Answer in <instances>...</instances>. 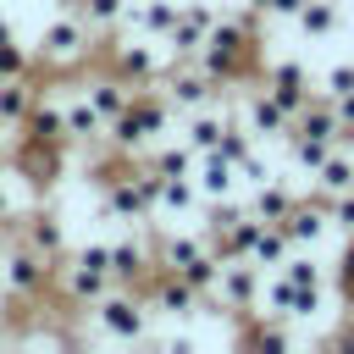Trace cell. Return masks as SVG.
Instances as JSON below:
<instances>
[{
	"label": "cell",
	"mask_w": 354,
	"mask_h": 354,
	"mask_svg": "<svg viewBox=\"0 0 354 354\" xmlns=\"http://www.w3.org/2000/svg\"><path fill=\"white\" fill-rule=\"evenodd\" d=\"M149 315H171V321H188L194 310H199V293L177 277V271H155V282H149Z\"/></svg>",
	"instance_id": "cell-12"
},
{
	"label": "cell",
	"mask_w": 354,
	"mask_h": 354,
	"mask_svg": "<svg viewBox=\"0 0 354 354\" xmlns=\"http://www.w3.org/2000/svg\"><path fill=\"white\" fill-rule=\"evenodd\" d=\"M293 205H299V194H293L288 183H277V177H271V183H260V188H254V199H249V216H260V221H282Z\"/></svg>",
	"instance_id": "cell-28"
},
{
	"label": "cell",
	"mask_w": 354,
	"mask_h": 354,
	"mask_svg": "<svg viewBox=\"0 0 354 354\" xmlns=\"http://www.w3.org/2000/svg\"><path fill=\"white\" fill-rule=\"evenodd\" d=\"M277 271H282L293 288H326V266L315 260V249H293V254H288Z\"/></svg>",
	"instance_id": "cell-29"
},
{
	"label": "cell",
	"mask_w": 354,
	"mask_h": 354,
	"mask_svg": "<svg viewBox=\"0 0 354 354\" xmlns=\"http://www.w3.org/2000/svg\"><path fill=\"white\" fill-rule=\"evenodd\" d=\"M0 166H6V149H0Z\"/></svg>",
	"instance_id": "cell-43"
},
{
	"label": "cell",
	"mask_w": 354,
	"mask_h": 354,
	"mask_svg": "<svg viewBox=\"0 0 354 354\" xmlns=\"http://www.w3.org/2000/svg\"><path fill=\"white\" fill-rule=\"evenodd\" d=\"M166 348H171V354H188V348H194V337H188V332H177V337H166Z\"/></svg>",
	"instance_id": "cell-40"
},
{
	"label": "cell",
	"mask_w": 354,
	"mask_h": 354,
	"mask_svg": "<svg viewBox=\"0 0 354 354\" xmlns=\"http://www.w3.org/2000/svg\"><path fill=\"white\" fill-rule=\"evenodd\" d=\"M243 343H249V348H288V343H293V332L282 326V315H266V310H260V321L243 332Z\"/></svg>",
	"instance_id": "cell-30"
},
{
	"label": "cell",
	"mask_w": 354,
	"mask_h": 354,
	"mask_svg": "<svg viewBox=\"0 0 354 354\" xmlns=\"http://www.w3.org/2000/svg\"><path fill=\"white\" fill-rule=\"evenodd\" d=\"M288 144H293V166L310 171V177H315V166L332 155V144H326V138H310V133H288Z\"/></svg>",
	"instance_id": "cell-32"
},
{
	"label": "cell",
	"mask_w": 354,
	"mask_h": 354,
	"mask_svg": "<svg viewBox=\"0 0 354 354\" xmlns=\"http://www.w3.org/2000/svg\"><path fill=\"white\" fill-rule=\"evenodd\" d=\"M282 227H288V238H293V249H315L326 232H332V216H326V199H299L288 216H282Z\"/></svg>",
	"instance_id": "cell-17"
},
{
	"label": "cell",
	"mask_w": 354,
	"mask_h": 354,
	"mask_svg": "<svg viewBox=\"0 0 354 354\" xmlns=\"http://www.w3.org/2000/svg\"><path fill=\"white\" fill-rule=\"evenodd\" d=\"M238 183H249V188H260V183H271V166L260 160V149H254V155H249V160L238 166Z\"/></svg>",
	"instance_id": "cell-37"
},
{
	"label": "cell",
	"mask_w": 354,
	"mask_h": 354,
	"mask_svg": "<svg viewBox=\"0 0 354 354\" xmlns=\"http://www.w3.org/2000/svg\"><path fill=\"white\" fill-rule=\"evenodd\" d=\"M354 88V61H337V66H326L321 77H315V94H326V100H337V94H348Z\"/></svg>",
	"instance_id": "cell-34"
},
{
	"label": "cell",
	"mask_w": 354,
	"mask_h": 354,
	"mask_svg": "<svg viewBox=\"0 0 354 354\" xmlns=\"http://www.w3.org/2000/svg\"><path fill=\"white\" fill-rule=\"evenodd\" d=\"M249 11H254V17H266V11H271V0H249Z\"/></svg>",
	"instance_id": "cell-42"
},
{
	"label": "cell",
	"mask_w": 354,
	"mask_h": 354,
	"mask_svg": "<svg viewBox=\"0 0 354 354\" xmlns=\"http://www.w3.org/2000/svg\"><path fill=\"white\" fill-rule=\"evenodd\" d=\"M6 39H17V28H11V17H0V44H6Z\"/></svg>",
	"instance_id": "cell-41"
},
{
	"label": "cell",
	"mask_w": 354,
	"mask_h": 354,
	"mask_svg": "<svg viewBox=\"0 0 354 354\" xmlns=\"http://www.w3.org/2000/svg\"><path fill=\"white\" fill-rule=\"evenodd\" d=\"M66 166V144H39V138H22V155H17V171L28 183H55Z\"/></svg>",
	"instance_id": "cell-19"
},
{
	"label": "cell",
	"mask_w": 354,
	"mask_h": 354,
	"mask_svg": "<svg viewBox=\"0 0 354 354\" xmlns=\"http://www.w3.org/2000/svg\"><path fill=\"white\" fill-rule=\"evenodd\" d=\"M88 315L111 343H149V299L138 288H111L100 304H88Z\"/></svg>",
	"instance_id": "cell-4"
},
{
	"label": "cell",
	"mask_w": 354,
	"mask_h": 354,
	"mask_svg": "<svg viewBox=\"0 0 354 354\" xmlns=\"http://www.w3.org/2000/svg\"><path fill=\"white\" fill-rule=\"evenodd\" d=\"M194 188H199V199H227V194H238V166H232L221 149H199V160H194Z\"/></svg>",
	"instance_id": "cell-16"
},
{
	"label": "cell",
	"mask_w": 354,
	"mask_h": 354,
	"mask_svg": "<svg viewBox=\"0 0 354 354\" xmlns=\"http://www.w3.org/2000/svg\"><path fill=\"white\" fill-rule=\"evenodd\" d=\"M205 199H199V188H194V177H160V199H155V216H188V210H199Z\"/></svg>",
	"instance_id": "cell-27"
},
{
	"label": "cell",
	"mask_w": 354,
	"mask_h": 354,
	"mask_svg": "<svg viewBox=\"0 0 354 354\" xmlns=\"http://www.w3.org/2000/svg\"><path fill=\"white\" fill-rule=\"evenodd\" d=\"M293 22H299L304 39H337L343 22H348V11H343V0H304Z\"/></svg>",
	"instance_id": "cell-22"
},
{
	"label": "cell",
	"mask_w": 354,
	"mask_h": 354,
	"mask_svg": "<svg viewBox=\"0 0 354 354\" xmlns=\"http://www.w3.org/2000/svg\"><path fill=\"white\" fill-rule=\"evenodd\" d=\"M332 105H337V127H343V144H354V88H348V94H337Z\"/></svg>",
	"instance_id": "cell-38"
},
{
	"label": "cell",
	"mask_w": 354,
	"mask_h": 354,
	"mask_svg": "<svg viewBox=\"0 0 354 354\" xmlns=\"http://www.w3.org/2000/svg\"><path fill=\"white\" fill-rule=\"evenodd\" d=\"M33 100H39V83L33 77H6L0 83V127H22L28 111H33Z\"/></svg>",
	"instance_id": "cell-26"
},
{
	"label": "cell",
	"mask_w": 354,
	"mask_h": 354,
	"mask_svg": "<svg viewBox=\"0 0 354 354\" xmlns=\"http://www.w3.org/2000/svg\"><path fill=\"white\" fill-rule=\"evenodd\" d=\"M326 216H332L337 232H354V188H348V194H332V199H326Z\"/></svg>",
	"instance_id": "cell-36"
},
{
	"label": "cell",
	"mask_w": 354,
	"mask_h": 354,
	"mask_svg": "<svg viewBox=\"0 0 354 354\" xmlns=\"http://www.w3.org/2000/svg\"><path fill=\"white\" fill-rule=\"evenodd\" d=\"M0 293H6V288H0Z\"/></svg>",
	"instance_id": "cell-44"
},
{
	"label": "cell",
	"mask_w": 354,
	"mask_h": 354,
	"mask_svg": "<svg viewBox=\"0 0 354 354\" xmlns=\"http://www.w3.org/2000/svg\"><path fill=\"white\" fill-rule=\"evenodd\" d=\"M22 138H39V144H66V100H61V94H50V88H39V100H33L28 122H22Z\"/></svg>",
	"instance_id": "cell-13"
},
{
	"label": "cell",
	"mask_w": 354,
	"mask_h": 354,
	"mask_svg": "<svg viewBox=\"0 0 354 354\" xmlns=\"http://www.w3.org/2000/svg\"><path fill=\"white\" fill-rule=\"evenodd\" d=\"M22 243H33L39 254H50L55 266L66 260V232H61V221L55 216H44V210H33V216H22V232H17Z\"/></svg>",
	"instance_id": "cell-24"
},
{
	"label": "cell",
	"mask_w": 354,
	"mask_h": 354,
	"mask_svg": "<svg viewBox=\"0 0 354 354\" xmlns=\"http://www.w3.org/2000/svg\"><path fill=\"white\" fill-rule=\"evenodd\" d=\"M171 22H177V0H127V17H122V28H133L138 39H155V44H166Z\"/></svg>",
	"instance_id": "cell-18"
},
{
	"label": "cell",
	"mask_w": 354,
	"mask_h": 354,
	"mask_svg": "<svg viewBox=\"0 0 354 354\" xmlns=\"http://www.w3.org/2000/svg\"><path fill=\"white\" fill-rule=\"evenodd\" d=\"M227 127H232V116L216 111V100H210V105H199V111L183 116V144H188V149H216Z\"/></svg>",
	"instance_id": "cell-20"
},
{
	"label": "cell",
	"mask_w": 354,
	"mask_h": 354,
	"mask_svg": "<svg viewBox=\"0 0 354 354\" xmlns=\"http://www.w3.org/2000/svg\"><path fill=\"white\" fill-rule=\"evenodd\" d=\"M61 100H66V144L100 149V144H105V127H111V122H105V116H100V111L88 105V94H83V88H77V94H61Z\"/></svg>",
	"instance_id": "cell-15"
},
{
	"label": "cell",
	"mask_w": 354,
	"mask_h": 354,
	"mask_svg": "<svg viewBox=\"0 0 354 354\" xmlns=\"http://www.w3.org/2000/svg\"><path fill=\"white\" fill-rule=\"evenodd\" d=\"M210 28H216V11L210 6H199V0L177 6V22L166 33V55H199V44L210 39Z\"/></svg>",
	"instance_id": "cell-10"
},
{
	"label": "cell",
	"mask_w": 354,
	"mask_h": 354,
	"mask_svg": "<svg viewBox=\"0 0 354 354\" xmlns=\"http://www.w3.org/2000/svg\"><path fill=\"white\" fill-rule=\"evenodd\" d=\"M55 282V260L50 254H39L33 243H11V254L0 260V288H6V299H17V304H33L44 288Z\"/></svg>",
	"instance_id": "cell-5"
},
{
	"label": "cell",
	"mask_w": 354,
	"mask_h": 354,
	"mask_svg": "<svg viewBox=\"0 0 354 354\" xmlns=\"http://www.w3.org/2000/svg\"><path fill=\"white\" fill-rule=\"evenodd\" d=\"M88 50H94V28L83 22L77 6H66L61 17H50L39 28V39H33V61L39 66H77Z\"/></svg>",
	"instance_id": "cell-3"
},
{
	"label": "cell",
	"mask_w": 354,
	"mask_h": 354,
	"mask_svg": "<svg viewBox=\"0 0 354 354\" xmlns=\"http://www.w3.org/2000/svg\"><path fill=\"white\" fill-rule=\"evenodd\" d=\"M77 88L88 94V105H94L105 122H111V116H116V111L133 100V83H122L116 72H94V77H88V83H77Z\"/></svg>",
	"instance_id": "cell-25"
},
{
	"label": "cell",
	"mask_w": 354,
	"mask_h": 354,
	"mask_svg": "<svg viewBox=\"0 0 354 354\" xmlns=\"http://www.w3.org/2000/svg\"><path fill=\"white\" fill-rule=\"evenodd\" d=\"M17 210H22V205L11 199V188H6V177H0V227H11V221H17Z\"/></svg>",
	"instance_id": "cell-39"
},
{
	"label": "cell",
	"mask_w": 354,
	"mask_h": 354,
	"mask_svg": "<svg viewBox=\"0 0 354 354\" xmlns=\"http://www.w3.org/2000/svg\"><path fill=\"white\" fill-rule=\"evenodd\" d=\"M28 66H33V50H22L17 39H6L0 44V77H28Z\"/></svg>",
	"instance_id": "cell-35"
},
{
	"label": "cell",
	"mask_w": 354,
	"mask_h": 354,
	"mask_svg": "<svg viewBox=\"0 0 354 354\" xmlns=\"http://www.w3.org/2000/svg\"><path fill=\"white\" fill-rule=\"evenodd\" d=\"M77 11H83V22H88L94 33H105V28H122L127 0H77Z\"/></svg>",
	"instance_id": "cell-31"
},
{
	"label": "cell",
	"mask_w": 354,
	"mask_h": 354,
	"mask_svg": "<svg viewBox=\"0 0 354 354\" xmlns=\"http://www.w3.org/2000/svg\"><path fill=\"white\" fill-rule=\"evenodd\" d=\"M249 55H254V22L249 17H216V28H210V39L199 44L194 61L216 83H238L243 66H249Z\"/></svg>",
	"instance_id": "cell-2"
},
{
	"label": "cell",
	"mask_w": 354,
	"mask_h": 354,
	"mask_svg": "<svg viewBox=\"0 0 354 354\" xmlns=\"http://www.w3.org/2000/svg\"><path fill=\"white\" fill-rule=\"evenodd\" d=\"M249 133H254V144H271V138H288L293 133V111L271 94V88H254L249 100H243V116H238Z\"/></svg>",
	"instance_id": "cell-9"
},
{
	"label": "cell",
	"mask_w": 354,
	"mask_h": 354,
	"mask_svg": "<svg viewBox=\"0 0 354 354\" xmlns=\"http://www.w3.org/2000/svg\"><path fill=\"white\" fill-rule=\"evenodd\" d=\"M105 55H111V72H116L122 83H155V77L166 72V55L155 50V39H122V44H111Z\"/></svg>",
	"instance_id": "cell-8"
},
{
	"label": "cell",
	"mask_w": 354,
	"mask_h": 354,
	"mask_svg": "<svg viewBox=\"0 0 354 354\" xmlns=\"http://www.w3.org/2000/svg\"><path fill=\"white\" fill-rule=\"evenodd\" d=\"M144 277H155L149 238H116L111 243V282L116 288H144Z\"/></svg>",
	"instance_id": "cell-11"
},
{
	"label": "cell",
	"mask_w": 354,
	"mask_h": 354,
	"mask_svg": "<svg viewBox=\"0 0 354 354\" xmlns=\"http://www.w3.org/2000/svg\"><path fill=\"white\" fill-rule=\"evenodd\" d=\"M260 282H266V271L249 260V254H232V260H221V277H216V304L227 310V315H260Z\"/></svg>",
	"instance_id": "cell-6"
},
{
	"label": "cell",
	"mask_w": 354,
	"mask_h": 354,
	"mask_svg": "<svg viewBox=\"0 0 354 354\" xmlns=\"http://www.w3.org/2000/svg\"><path fill=\"white\" fill-rule=\"evenodd\" d=\"M216 149H221V155H227V160H232V166H243V160H249V155H254V133H249V127H243V122H232V127H227V133H221V144H216Z\"/></svg>",
	"instance_id": "cell-33"
},
{
	"label": "cell",
	"mask_w": 354,
	"mask_h": 354,
	"mask_svg": "<svg viewBox=\"0 0 354 354\" xmlns=\"http://www.w3.org/2000/svg\"><path fill=\"white\" fill-rule=\"evenodd\" d=\"M354 188V144H332V155L315 166V194L332 199V194H348Z\"/></svg>",
	"instance_id": "cell-23"
},
{
	"label": "cell",
	"mask_w": 354,
	"mask_h": 354,
	"mask_svg": "<svg viewBox=\"0 0 354 354\" xmlns=\"http://www.w3.org/2000/svg\"><path fill=\"white\" fill-rule=\"evenodd\" d=\"M288 254H293V238H288V227H282V221H254V238H249V260H254L260 271H277Z\"/></svg>",
	"instance_id": "cell-21"
},
{
	"label": "cell",
	"mask_w": 354,
	"mask_h": 354,
	"mask_svg": "<svg viewBox=\"0 0 354 354\" xmlns=\"http://www.w3.org/2000/svg\"><path fill=\"white\" fill-rule=\"evenodd\" d=\"M171 122H177V111H171L166 94H138V88H133V100L111 116L105 144L122 149V155H144V149H155V144L171 133Z\"/></svg>",
	"instance_id": "cell-1"
},
{
	"label": "cell",
	"mask_w": 354,
	"mask_h": 354,
	"mask_svg": "<svg viewBox=\"0 0 354 354\" xmlns=\"http://www.w3.org/2000/svg\"><path fill=\"white\" fill-rule=\"evenodd\" d=\"M266 88H271L288 111H299V105L315 94V77H310L304 61H271V66H266Z\"/></svg>",
	"instance_id": "cell-14"
},
{
	"label": "cell",
	"mask_w": 354,
	"mask_h": 354,
	"mask_svg": "<svg viewBox=\"0 0 354 354\" xmlns=\"http://www.w3.org/2000/svg\"><path fill=\"white\" fill-rule=\"evenodd\" d=\"M55 288H61V304L66 310H88V304H100L116 282H111V271L105 266H88V260H61L55 266Z\"/></svg>",
	"instance_id": "cell-7"
}]
</instances>
